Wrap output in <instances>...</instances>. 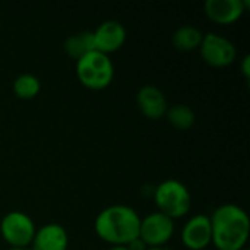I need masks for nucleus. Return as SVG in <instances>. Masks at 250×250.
Returning a JSON list of instances; mask_svg holds the SVG:
<instances>
[{
    "label": "nucleus",
    "instance_id": "7",
    "mask_svg": "<svg viewBox=\"0 0 250 250\" xmlns=\"http://www.w3.org/2000/svg\"><path fill=\"white\" fill-rule=\"evenodd\" d=\"M174 231V220L158 211L141 218L139 239L146 245V248H166V245L173 239Z\"/></svg>",
    "mask_w": 250,
    "mask_h": 250
},
{
    "label": "nucleus",
    "instance_id": "16",
    "mask_svg": "<svg viewBox=\"0 0 250 250\" xmlns=\"http://www.w3.org/2000/svg\"><path fill=\"white\" fill-rule=\"evenodd\" d=\"M13 94L21 100H32L35 98L41 91V82L35 75L23 73L19 75L12 85Z\"/></svg>",
    "mask_w": 250,
    "mask_h": 250
},
{
    "label": "nucleus",
    "instance_id": "12",
    "mask_svg": "<svg viewBox=\"0 0 250 250\" xmlns=\"http://www.w3.org/2000/svg\"><path fill=\"white\" fill-rule=\"evenodd\" d=\"M69 236L63 226L57 223H48L37 229L31 250H67Z\"/></svg>",
    "mask_w": 250,
    "mask_h": 250
},
{
    "label": "nucleus",
    "instance_id": "11",
    "mask_svg": "<svg viewBox=\"0 0 250 250\" xmlns=\"http://www.w3.org/2000/svg\"><path fill=\"white\" fill-rule=\"evenodd\" d=\"M136 104L139 111L149 120L163 119L168 108L166 95L160 88L154 85H145L138 91Z\"/></svg>",
    "mask_w": 250,
    "mask_h": 250
},
{
    "label": "nucleus",
    "instance_id": "21",
    "mask_svg": "<svg viewBox=\"0 0 250 250\" xmlns=\"http://www.w3.org/2000/svg\"><path fill=\"white\" fill-rule=\"evenodd\" d=\"M146 250H168L167 248H148Z\"/></svg>",
    "mask_w": 250,
    "mask_h": 250
},
{
    "label": "nucleus",
    "instance_id": "15",
    "mask_svg": "<svg viewBox=\"0 0 250 250\" xmlns=\"http://www.w3.org/2000/svg\"><path fill=\"white\" fill-rule=\"evenodd\" d=\"M164 117L176 130H182V132L189 130L196 122L195 111L185 104H174L168 107Z\"/></svg>",
    "mask_w": 250,
    "mask_h": 250
},
{
    "label": "nucleus",
    "instance_id": "8",
    "mask_svg": "<svg viewBox=\"0 0 250 250\" xmlns=\"http://www.w3.org/2000/svg\"><path fill=\"white\" fill-rule=\"evenodd\" d=\"M180 236L183 246L188 250H205L212 245L209 217L204 214L193 215L185 223Z\"/></svg>",
    "mask_w": 250,
    "mask_h": 250
},
{
    "label": "nucleus",
    "instance_id": "20",
    "mask_svg": "<svg viewBox=\"0 0 250 250\" xmlns=\"http://www.w3.org/2000/svg\"><path fill=\"white\" fill-rule=\"evenodd\" d=\"M7 250H31L29 248H9Z\"/></svg>",
    "mask_w": 250,
    "mask_h": 250
},
{
    "label": "nucleus",
    "instance_id": "4",
    "mask_svg": "<svg viewBox=\"0 0 250 250\" xmlns=\"http://www.w3.org/2000/svg\"><path fill=\"white\" fill-rule=\"evenodd\" d=\"M76 76L82 86L101 91L113 82L114 64L110 56L94 50L76 60Z\"/></svg>",
    "mask_w": 250,
    "mask_h": 250
},
{
    "label": "nucleus",
    "instance_id": "18",
    "mask_svg": "<svg viewBox=\"0 0 250 250\" xmlns=\"http://www.w3.org/2000/svg\"><path fill=\"white\" fill-rule=\"evenodd\" d=\"M126 248H127V250H146L148 248H146V245L138 237V239H135V240H132L129 245H126Z\"/></svg>",
    "mask_w": 250,
    "mask_h": 250
},
{
    "label": "nucleus",
    "instance_id": "5",
    "mask_svg": "<svg viewBox=\"0 0 250 250\" xmlns=\"http://www.w3.org/2000/svg\"><path fill=\"white\" fill-rule=\"evenodd\" d=\"M35 231V223L22 211H10L0 221V236L9 248H29Z\"/></svg>",
    "mask_w": 250,
    "mask_h": 250
},
{
    "label": "nucleus",
    "instance_id": "13",
    "mask_svg": "<svg viewBox=\"0 0 250 250\" xmlns=\"http://www.w3.org/2000/svg\"><path fill=\"white\" fill-rule=\"evenodd\" d=\"M202 38H204V34H202L201 29H198L196 26L185 25V26L177 28L173 32L171 42H173L176 50L188 53V51L199 50Z\"/></svg>",
    "mask_w": 250,
    "mask_h": 250
},
{
    "label": "nucleus",
    "instance_id": "3",
    "mask_svg": "<svg viewBox=\"0 0 250 250\" xmlns=\"http://www.w3.org/2000/svg\"><path fill=\"white\" fill-rule=\"evenodd\" d=\"M154 204L158 212L170 217L171 220L183 218L192 208V195L186 185L176 179L161 182L152 192Z\"/></svg>",
    "mask_w": 250,
    "mask_h": 250
},
{
    "label": "nucleus",
    "instance_id": "10",
    "mask_svg": "<svg viewBox=\"0 0 250 250\" xmlns=\"http://www.w3.org/2000/svg\"><path fill=\"white\" fill-rule=\"evenodd\" d=\"M249 4V0H207L204 9L214 23L231 25L245 15Z\"/></svg>",
    "mask_w": 250,
    "mask_h": 250
},
{
    "label": "nucleus",
    "instance_id": "14",
    "mask_svg": "<svg viewBox=\"0 0 250 250\" xmlns=\"http://www.w3.org/2000/svg\"><path fill=\"white\" fill-rule=\"evenodd\" d=\"M63 48H64L66 54L75 60H78L82 56L94 51L95 47H94L92 31H82V32L70 35L69 38H66Z\"/></svg>",
    "mask_w": 250,
    "mask_h": 250
},
{
    "label": "nucleus",
    "instance_id": "17",
    "mask_svg": "<svg viewBox=\"0 0 250 250\" xmlns=\"http://www.w3.org/2000/svg\"><path fill=\"white\" fill-rule=\"evenodd\" d=\"M240 70H242V75L245 76L246 81L250 79V56L246 54L243 59H242V63H240Z\"/></svg>",
    "mask_w": 250,
    "mask_h": 250
},
{
    "label": "nucleus",
    "instance_id": "1",
    "mask_svg": "<svg viewBox=\"0 0 250 250\" xmlns=\"http://www.w3.org/2000/svg\"><path fill=\"white\" fill-rule=\"evenodd\" d=\"M211 220L212 245L218 250H245L249 242L250 220L248 212L236 204L218 207Z\"/></svg>",
    "mask_w": 250,
    "mask_h": 250
},
{
    "label": "nucleus",
    "instance_id": "19",
    "mask_svg": "<svg viewBox=\"0 0 250 250\" xmlns=\"http://www.w3.org/2000/svg\"><path fill=\"white\" fill-rule=\"evenodd\" d=\"M108 250H127L126 246H111V248H108Z\"/></svg>",
    "mask_w": 250,
    "mask_h": 250
},
{
    "label": "nucleus",
    "instance_id": "22",
    "mask_svg": "<svg viewBox=\"0 0 250 250\" xmlns=\"http://www.w3.org/2000/svg\"><path fill=\"white\" fill-rule=\"evenodd\" d=\"M245 250H248V249H245Z\"/></svg>",
    "mask_w": 250,
    "mask_h": 250
},
{
    "label": "nucleus",
    "instance_id": "9",
    "mask_svg": "<svg viewBox=\"0 0 250 250\" xmlns=\"http://www.w3.org/2000/svg\"><path fill=\"white\" fill-rule=\"evenodd\" d=\"M94 47L97 51L103 54H111L119 51L126 42V29L119 21H104L101 22L95 31H92Z\"/></svg>",
    "mask_w": 250,
    "mask_h": 250
},
{
    "label": "nucleus",
    "instance_id": "2",
    "mask_svg": "<svg viewBox=\"0 0 250 250\" xmlns=\"http://www.w3.org/2000/svg\"><path fill=\"white\" fill-rule=\"evenodd\" d=\"M141 217L127 205H110L100 211L94 221V231L110 246H126L139 237Z\"/></svg>",
    "mask_w": 250,
    "mask_h": 250
},
{
    "label": "nucleus",
    "instance_id": "6",
    "mask_svg": "<svg viewBox=\"0 0 250 250\" xmlns=\"http://www.w3.org/2000/svg\"><path fill=\"white\" fill-rule=\"evenodd\" d=\"M199 53L202 60L209 64L211 67L223 69L234 63L237 59V48L236 45L224 35L217 32H207L204 34Z\"/></svg>",
    "mask_w": 250,
    "mask_h": 250
}]
</instances>
